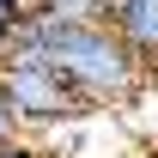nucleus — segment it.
Wrapping results in <instances>:
<instances>
[{"mask_svg": "<svg viewBox=\"0 0 158 158\" xmlns=\"http://www.w3.org/2000/svg\"><path fill=\"white\" fill-rule=\"evenodd\" d=\"M0 6H6V12H19V19H24V12H31L37 0H0Z\"/></svg>", "mask_w": 158, "mask_h": 158, "instance_id": "6e6552de", "label": "nucleus"}, {"mask_svg": "<svg viewBox=\"0 0 158 158\" xmlns=\"http://www.w3.org/2000/svg\"><path fill=\"white\" fill-rule=\"evenodd\" d=\"M24 128H19V116H12V103H6V91H0V146H6V140H19Z\"/></svg>", "mask_w": 158, "mask_h": 158, "instance_id": "423d86ee", "label": "nucleus"}, {"mask_svg": "<svg viewBox=\"0 0 158 158\" xmlns=\"http://www.w3.org/2000/svg\"><path fill=\"white\" fill-rule=\"evenodd\" d=\"M0 158H49V152H43V146H31V140H6V146H0Z\"/></svg>", "mask_w": 158, "mask_h": 158, "instance_id": "0eeeda50", "label": "nucleus"}, {"mask_svg": "<svg viewBox=\"0 0 158 158\" xmlns=\"http://www.w3.org/2000/svg\"><path fill=\"white\" fill-rule=\"evenodd\" d=\"M12 49H37L91 110L134 103L140 91H146V79H152V67H146L103 19H49V12H24Z\"/></svg>", "mask_w": 158, "mask_h": 158, "instance_id": "f257e3e1", "label": "nucleus"}, {"mask_svg": "<svg viewBox=\"0 0 158 158\" xmlns=\"http://www.w3.org/2000/svg\"><path fill=\"white\" fill-rule=\"evenodd\" d=\"M19 12H6V6H0V61H6V49H12V37H19Z\"/></svg>", "mask_w": 158, "mask_h": 158, "instance_id": "39448f33", "label": "nucleus"}, {"mask_svg": "<svg viewBox=\"0 0 158 158\" xmlns=\"http://www.w3.org/2000/svg\"><path fill=\"white\" fill-rule=\"evenodd\" d=\"M31 12H49V19H103V0H37Z\"/></svg>", "mask_w": 158, "mask_h": 158, "instance_id": "20e7f679", "label": "nucleus"}, {"mask_svg": "<svg viewBox=\"0 0 158 158\" xmlns=\"http://www.w3.org/2000/svg\"><path fill=\"white\" fill-rule=\"evenodd\" d=\"M103 24L146 67H158V0H103Z\"/></svg>", "mask_w": 158, "mask_h": 158, "instance_id": "7ed1b4c3", "label": "nucleus"}, {"mask_svg": "<svg viewBox=\"0 0 158 158\" xmlns=\"http://www.w3.org/2000/svg\"><path fill=\"white\" fill-rule=\"evenodd\" d=\"M0 91L12 103L19 128H61V122L91 116V103L79 98L37 49H6V61H0Z\"/></svg>", "mask_w": 158, "mask_h": 158, "instance_id": "f03ea898", "label": "nucleus"}]
</instances>
